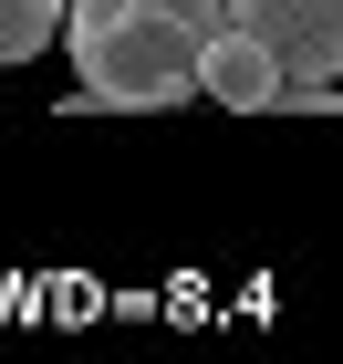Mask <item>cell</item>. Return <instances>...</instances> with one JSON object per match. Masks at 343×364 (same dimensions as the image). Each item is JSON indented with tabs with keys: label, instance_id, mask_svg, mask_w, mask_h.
Returning a JSON list of instances; mask_svg holds the SVG:
<instances>
[{
	"label": "cell",
	"instance_id": "6da1fadb",
	"mask_svg": "<svg viewBox=\"0 0 343 364\" xmlns=\"http://www.w3.org/2000/svg\"><path fill=\"white\" fill-rule=\"evenodd\" d=\"M219 31H229V0H73L62 11L84 94L114 114H156L177 94H198V63Z\"/></svg>",
	"mask_w": 343,
	"mask_h": 364
},
{
	"label": "cell",
	"instance_id": "7a4b0ae2",
	"mask_svg": "<svg viewBox=\"0 0 343 364\" xmlns=\"http://www.w3.org/2000/svg\"><path fill=\"white\" fill-rule=\"evenodd\" d=\"M229 21L260 31L291 84H333L343 73V0H229Z\"/></svg>",
	"mask_w": 343,
	"mask_h": 364
},
{
	"label": "cell",
	"instance_id": "3957f363",
	"mask_svg": "<svg viewBox=\"0 0 343 364\" xmlns=\"http://www.w3.org/2000/svg\"><path fill=\"white\" fill-rule=\"evenodd\" d=\"M281 53H271V42H260V31H239L229 21L219 42H208V63H198V94H219L229 114H260V105H281Z\"/></svg>",
	"mask_w": 343,
	"mask_h": 364
},
{
	"label": "cell",
	"instance_id": "277c9868",
	"mask_svg": "<svg viewBox=\"0 0 343 364\" xmlns=\"http://www.w3.org/2000/svg\"><path fill=\"white\" fill-rule=\"evenodd\" d=\"M62 31V0H0V63H31Z\"/></svg>",
	"mask_w": 343,
	"mask_h": 364
}]
</instances>
